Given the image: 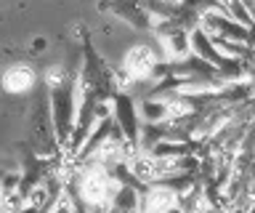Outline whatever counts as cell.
<instances>
[{
  "label": "cell",
  "mask_w": 255,
  "mask_h": 213,
  "mask_svg": "<svg viewBox=\"0 0 255 213\" xmlns=\"http://www.w3.org/2000/svg\"><path fill=\"white\" fill-rule=\"evenodd\" d=\"M159 3H167V5H173V8H183L189 0H159Z\"/></svg>",
  "instance_id": "obj_3"
},
{
  "label": "cell",
  "mask_w": 255,
  "mask_h": 213,
  "mask_svg": "<svg viewBox=\"0 0 255 213\" xmlns=\"http://www.w3.org/2000/svg\"><path fill=\"white\" fill-rule=\"evenodd\" d=\"M37 69L32 64H8L3 69V75H0V88L5 93H11V96H24V93H29L32 88L37 85Z\"/></svg>",
  "instance_id": "obj_2"
},
{
  "label": "cell",
  "mask_w": 255,
  "mask_h": 213,
  "mask_svg": "<svg viewBox=\"0 0 255 213\" xmlns=\"http://www.w3.org/2000/svg\"><path fill=\"white\" fill-rule=\"evenodd\" d=\"M120 72H123L133 85H149L157 75L165 72L162 56L157 53L154 45H149V43H135V45H130V48L123 53Z\"/></svg>",
  "instance_id": "obj_1"
}]
</instances>
